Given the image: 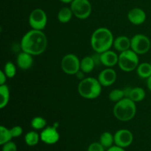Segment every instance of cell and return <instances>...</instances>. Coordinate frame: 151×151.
<instances>
[{
	"mask_svg": "<svg viewBox=\"0 0 151 151\" xmlns=\"http://www.w3.org/2000/svg\"><path fill=\"white\" fill-rule=\"evenodd\" d=\"M47 47V38L42 30L33 29L27 32L21 41L22 51L32 55H38L44 52Z\"/></svg>",
	"mask_w": 151,
	"mask_h": 151,
	"instance_id": "obj_1",
	"label": "cell"
},
{
	"mask_svg": "<svg viewBox=\"0 0 151 151\" xmlns=\"http://www.w3.org/2000/svg\"><path fill=\"white\" fill-rule=\"evenodd\" d=\"M114 36L110 29L106 27H100L92 33L91 45L93 50L98 53H103L110 50L114 44Z\"/></svg>",
	"mask_w": 151,
	"mask_h": 151,
	"instance_id": "obj_2",
	"label": "cell"
},
{
	"mask_svg": "<svg viewBox=\"0 0 151 151\" xmlns=\"http://www.w3.org/2000/svg\"><path fill=\"white\" fill-rule=\"evenodd\" d=\"M137 113L135 102L130 98L124 97L116 103L114 107V114L115 117L122 122H127L132 119Z\"/></svg>",
	"mask_w": 151,
	"mask_h": 151,
	"instance_id": "obj_3",
	"label": "cell"
},
{
	"mask_svg": "<svg viewBox=\"0 0 151 151\" xmlns=\"http://www.w3.org/2000/svg\"><path fill=\"white\" fill-rule=\"evenodd\" d=\"M80 95L86 99H95L100 95L102 85L98 80L94 78H84L78 85Z\"/></svg>",
	"mask_w": 151,
	"mask_h": 151,
	"instance_id": "obj_4",
	"label": "cell"
},
{
	"mask_svg": "<svg viewBox=\"0 0 151 151\" xmlns=\"http://www.w3.org/2000/svg\"><path fill=\"white\" fill-rule=\"evenodd\" d=\"M118 65L124 72H132L139 66L138 54L132 50L122 52L119 55Z\"/></svg>",
	"mask_w": 151,
	"mask_h": 151,
	"instance_id": "obj_5",
	"label": "cell"
},
{
	"mask_svg": "<svg viewBox=\"0 0 151 151\" xmlns=\"http://www.w3.org/2000/svg\"><path fill=\"white\" fill-rule=\"evenodd\" d=\"M73 15L79 19H86L91 13V5L88 0H74L71 3Z\"/></svg>",
	"mask_w": 151,
	"mask_h": 151,
	"instance_id": "obj_6",
	"label": "cell"
},
{
	"mask_svg": "<svg viewBox=\"0 0 151 151\" xmlns=\"http://www.w3.org/2000/svg\"><path fill=\"white\" fill-rule=\"evenodd\" d=\"M150 39L143 34H137L131 39V50L138 55L146 54L150 50Z\"/></svg>",
	"mask_w": 151,
	"mask_h": 151,
	"instance_id": "obj_7",
	"label": "cell"
},
{
	"mask_svg": "<svg viewBox=\"0 0 151 151\" xmlns=\"http://www.w3.org/2000/svg\"><path fill=\"white\" fill-rule=\"evenodd\" d=\"M61 68L67 75H76L81 70V61L75 55L68 54L62 59Z\"/></svg>",
	"mask_w": 151,
	"mask_h": 151,
	"instance_id": "obj_8",
	"label": "cell"
},
{
	"mask_svg": "<svg viewBox=\"0 0 151 151\" xmlns=\"http://www.w3.org/2000/svg\"><path fill=\"white\" fill-rule=\"evenodd\" d=\"M29 24L33 29H44L47 24V16L45 12L40 8L32 10L29 15Z\"/></svg>",
	"mask_w": 151,
	"mask_h": 151,
	"instance_id": "obj_9",
	"label": "cell"
},
{
	"mask_svg": "<svg viewBox=\"0 0 151 151\" xmlns=\"http://www.w3.org/2000/svg\"><path fill=\"white\" fill-rule=\"evenodd\" d=\"M114 137V143L116 145L122 148L131 145L134 139L132 133L127 129L119 130L116 131Z\"/></svg>",
	"mask_w": 151,
	"mask_h": 151,
	"instance_id": "obj_10",
	"label": "cell"
},
{
	"mask_svg": "<svg viewBox=\"0 0 151 151\" xmlns=\"http://www.w3.org/2000/svg\"><path fill=\"white\" fill-rule=\"evenodd\" d=\"M40 138L46 144L52 145L58 141L60 139V134L58 131L57 128L55 126H50L43 130L40 135Z\"/></svg>",
	"mask_w": 151,
	"mask_h": 151,
	"instance_id": "obj_11",
	"label": "cell"
},
{
	"mask_svg": "<svg viewBox=\"0 0 151 151\" xmlns=\"http://www.w3.org/2000/svg\"><path fill=\"white\" fill-rule=\"evenodd\" d=\"M97 80L103 86H110L116 81V73L114 69L108 68L99 74Z\"/></svg>",
	"mask_w": 151,
	"mask_h": 151,
	"instance_id": "obj_12",
	"label": "cell"
},
{
	"mask_svg": "<svg viewBox=\"0 0 151 151\" xmlns=\"http://www.w3.org/2000/svg\"><path fill=\"white\" fill-rule=\"evenodd\" d=\"M128 19L133 24L140 25L145 22L146 13L142 9L136 7L128 12Z\"/></svg>",
	"mask_w": 151,
	"mask_h": 151,
	"instance_id": "obj_13",
	"label": "cell"
},
{
	"mask_svg": "<svg viewBox=\"0 0 151 151\" xmlns=\"http://www.w3.org/2000/svg\"><path fill=\"white\" fill-rule=\"evenodd\" d=\"M101 63L108 67H112L118 63L119 56L115 52L111 50H107L103 53H100Z\"/></svg>",
	"mask_w": 151,
	"mask_h": 151,
	"instance_id": "obj_14",
	"label": "cell"
},
{
	"mask_svg": "<svg viewBox=\"0 0 151 151\" xmlns=\"http://www.w3.org/2000/svg\"><path fill=\"white\" fill-rule=\"evenodd\" d=\"M16 62L20 69L23 70H27L31 68L33 64V58L32 55L22 51V52L19 53L18 55Z\"/></svg>",
	"mask_w": 151,
	"mask_h": 151,
	"instance_id": "obj_15",
	"label": "cell"
},
{
	"mask_svg": "<svg viewBox=\"0 0 151 151\" xmlns=\"http://www.w3.org/2000/svg\"><path fill=\"white\" fill-rule=\"evenodd\" d=\"M114 47L117 51L122 52L126 51L131 48V40L126 36H119L114 41Z\"/></svg>",
	"mask_w": 151,
	"mask_h": 151,
	"instance_id": "obj_16",
	"label": "cell"
},
{
	"mask_svg": "<svg viewBox=\"0 0 151 151\" xmlns=\"http://www.w3.org/2000/svg\"><path fill=\"white\" fill-rule=\"evenodd\" d=\"M96 64L91 56H86L81 61V70L84 73H90L92 72Z\"/></svg>",
	"mask_w": 151,
	"mask_h": 151,
	"instance_id": "obj_17",
	"label": "cell"
},
{
	"mask_svg": "<svg viewBox=\"0 0 151 151\" xmlns=\"http://www.w3.org/2000/svg\"><path fill=\"white\" fill-rule=\"evenodd\" d=\"M10 99V90L6 84L0 86V109H4Z\"/></svg>",
	"mask_w": 151,
	"mask_h": 151,
	"instance_id": "obj_18",
	"label": "cell"
},
{
	"mask_svg": "<svg viewBox=\"0 0 151 151\" xmlns=\"http://www.w3.org/2000/svg\"><path fill=\"white\" fill-rule=\"evenodd\" d=\"M145 97V91L143 88L140 87H135L132 88L131 92L130 94L129 98L135 103L142 101Z\"/></svg>",
	"mask_w": 151,
	"mask_h": 151,
	"instance_id": "obj_19",
	"label": "cell"
},
{
	"mask_svg": "<svg viewBox=\"0 0 151 151\" xmlns=\"http://www.w3.org/2000/svg\"><path fill=\"white\" fill-rule=\"evenodd\" d=\"M137 74L142 78H148L151 76V63H142L137 68Z\"/></svg>",
	"mask_w": 151,
	"mask_h": 151,
	"instance_id": "obj_20",
	"label": "cell"
},
{
	"mask_svg": "<svg viewBox=\"0 0 151 151\" xmlns=\"http://www.w3.org/2000/svg\"><path fill=\"white\" fill-rule=\"evenodd\" d=\"M72 15H73V13H72L71 8H69V7H63L58 13V19L61 23H67L71 20Z\"/></svg>",
	"mask_w": 151,
	"mask_h": 151,
	"instance_id": "obj_21",
	"label": "cell"
},
{
	"mask_svg": "<svg viewBox=\"0 0 151 151\" xmlns=\"http://www.w3.org/2000/svg\"><path fill=\"white\" fill-rule=\"evenodd\" d=\"M100 142L104 147L109 148L114 142V137L110 132H104L101 134L100 138Z\"/></svg>",
	"mask_w": 151,
	"mask_h": 151,
	"instance_id": "obj_22",
	"label": "cell"
},
{
	"mask_svg": "<svg viewBox=\"0 0 151 151\" xmlns=\"http://www.w3.org/2000/svg\"><path fill=\"white\" fill-rule=\"evenodd\" d=\"M12 138L13 137H12L10 130L7 129L4 126H0V145H3L8 142H10Z\"/></svg>",
	"mask_w": 151,
	"mask_h": 151,
	"instance_id": "obj_23",
	"label": "cell"
},
{
	"mask_svg": "<svg viewBox=\"0 0 151 151\" xmlns=\"http://www.w3.org/2000/svg\"><path fill=\"white\" fill-rule=\"evenodd\" d=\"M25 142L29 146H35L39 141V136L35 131L28 132L24 137Z\"/></svg>",
	"mask_w": 151,
	"mask_h": 151,
	"instance_id": "obj_24",
	"label": "cell"
},
{
	"mask_svg": "<svg viewBox=\"0 0 151 151\" xmlns=\"http://www.w3.org/2000/svg\"><path fill=\"white\" fill-rule=\"evenodd\" d=\"M47 125V121L41 116H35L31 121V126L35 130L43 129Z\"/></svg>",
	"mask_w": 151,
	"mask_h": 151,
	"instance_id": "obj_25",
	"label": "cell"
},
{
	"mask_svg": "<svg viewBox=\"0 0 151 151\" xmlns=\"http://www.w3.org/2000/svg\"><path fill=\"white\" fill-rule=\"evenodd\" d=\"M109 100L112 102H119V100H122L125 97L123 89H114L110 92L109 95Z\"/></svg>",
	"mask_w": 151,
	"mask_h": 151,
	"instance_id": "obj_26",
	"label": "cell"
},
{
	"mask_svg": "<svg viewBox=\"0 0 151 151\" xmlns=\"http://www.w3.org/2000/svg\"><path fill=\"white\" fill-rule=\"evenodd\" d=\"M4 72L5 75H7V78H12L16 75V68L15 65L12 62L9 61L4 66Z\"/></svg>",
	"mask_w": 151,
	"mask_h": 151,
	"instance_id": "obj_27",
	"label": "cell"
},
{
	"mask_svg": "<svg viewBox=\"0 0 151 151\" xmlns=\"http://www.w3.org/2000/svg\"><path fill=\"white\" fill-rule=\"evenodd\" d=\"M10 130V132H11L13 138H14V137H20V136L22 134V133H23V129H22V127L19 126V125L13 127V128Z\"/></svg>",
	"mask_w": 151,
	"mask_h": 151,
	"instance_id": "obj_28",
	"label": "cell"
},
{
	"mask_svg": "<svg viewBox=\"0 0 151 151\" xmlns=\"http://www.w3.org/2000/svg\"><path fill=\"white\" fill-rule=\"evenodd\" d=\"M88 151H104V147L100 144V142L91 143L88 146Z\"/></svg>",
	"mask_w": 151,
	"mask_h": 151,
	"instance_id": "obj_29",
	"label": "cell"
},
{
	"mask_svg": "<svg viewBox=\"0 0 151 151\" xmlns=\"http://www.w3.org/2000/svg\"><path fill=\"white\" fill-rule=\"evenodd\" d=\"M2 151H17V147L13 142H8L6 144L3 145Z\"/></svg>",
	"mask_w": 151,
	"mask_h": 151,
	"instance_id": "obj_30",
	"label": "cell"
},
{
	"mask_svg": "<svg viewBox=\"0 0 151 151\" xmlns=\"http://www.w3.org/2000/svg\"><path fill=\"white\" fill-rule=\"evenodd\" d=\"M7 78V75H5L4 71H1V72H0V86L5 84L6 78Z\"/></svg>",
	"mask_w": 151,
	"mask_h": 151,
	"instance_id": "obj_31",
	"label": "cell"
},
{
	"mask_svg": "<svg viewBox=\"0 0 151 151\" xmlns=\"http://www.w3.org/2000/svg\"><path fill=\"white\" fill-rule=\"evenodd\" d=\"M107 151H125L124 150V148H122V147H119V146H111V147H109V149H108Z\"/></svg>",
	"mask_w": 151,
	"mask_h": 151,
	"instance_id": "obj_32",
	"label": "cell"
},
{
	"mask_svg": "<svg viewBox=\"0 0 151 151\" xmlns=\"http://www.w3.org/2000/svg\"><path fill=\"white\" fill-rule=\"evenodd\" d=\"M131 90H132V88L131 87H126L123 89L124 94H125V97H127V98H129L130 94L131 92Z\"/></svg>",
	"mask_w": 151,
	"mask_h": 151,
	"instance_id": "obj_33",
	"label": "cell"
},
{
	"mask_svg": "<svg viewBox=\"0 0 151 151\" xmlns=\"http://www.w3.org/2000/svg\"><path fill=\"white\" fill-rule=\"evenodd\" d=\"M83 73H84V72H83V71H78V72H77V74H76L77 77H78L79 79H81V81H82V80H83V77H84Z\"/></svg>",
	"mask_w": 151,
	"mask_h": 151,
	"instance_id": "obj_34",
	"label": "cell"
},
{
	"mask_svg": "<svg viewBox=\"0 0 151 151\" xmlns=\"http://www.w3.org/2000/svg\"><path fill=\"white\" fill-rule=\"evenodd\" d=\"M147 87H148L149 90L151 91V76H150L148 78H147Z\"/></svg>",
	"mask_w": 151,
	"mask_h": 151,
	"instance_id": "obj_35",
	"label": "cell"
},
{
	"mask_svg": "<svg viewBox=\"0 0 151 151\" xmlns=\"http://www.w3.org/2000/svg\"><path fill=\"white\" fill-rule=\"evenodd\" d=\"M60 1L63 3H72L74 0H60Z\"/></svg>",
	"mask_w": 151,
	"mask_h": 151,
	"instance_id": "obj_36",
	"label": "cell"
},
{
	"mask_svg": "<svg viewBox=\"0 0 151 151\" xmlns=\"http://www.w3.org/2000/svg\"><path fill=\"white\" fill-rule=\"evenodd\" d=\"M150 63H151V62H150Z\"/></svg>",
	"mask_w": 151,
	"mask_h": 151,
	"instance_id": "obj_37",
	"label": "cell"
}]
</instances>
